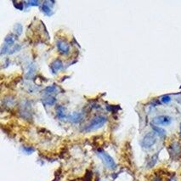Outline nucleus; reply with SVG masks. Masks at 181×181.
Wrapping results in <instances>:
<instances>
[{
    "label": "nucleus",
    "instance_id": "nucleus-22",
    "mask_svg": "<svg viewBox=\"0 0 181 181\" xmlns=\"http://www.w3.org/2000/svg\"><path fill=\"white\" fill-rule=\"evenodd\" d=\"M169 181H177V180H176L175 179H172V180H169Z\"/></svg>",
    "mask_w": 181,
    "mask_h": 181
},
{
    "label": "nucleus",
    "instance_id": "nucleus-9",
    "mask_svg": "<svg viewBox=\"0 0 181 181\" xmlns=\"http://www.w3.org/2000/svg\"><path fill=\"white\" fill-rule=\"evenodd\" d=\"M83 119V114L80 112H72L69 116V120L73 123H77Z\"/></svg>",
    "mask_w": 181,
    "mask_h": 181
},
{
    "label": "nucleus",
    "instance_id": "nucleus-19",
    "mask_svg": "<svg viewBox=\"0 0 181 181\" xmlns=\"http://www.w3.org/2000/svg\"><path fill=\"white\" fill-rule=\"evenodd\" d=\"M23 151L27 154H31L35 150L31 147H23Z\"/></svg>",
    "mask_w": 181,
    "mask_h": 181
},
{
    "label": "nucleus",
    "instance_id": "nucleus-20",
    "mask_svg": "<svg viewBox=\"0 0 181 181\" xmlns=\"http://www.w3.org/2000/svg\"><path fill=\"white\" fill-rule=\"evenodd\" d=\"M27 3H29V4L31 5V6H37V5H38L39 2H38V1H29Z\"/></svg>",
    "mask_w": 181,
    "mask_h": 181
},
{
    "label": "nucleus",
    "instance_id": "nucleus-23",
    "mask_svg": "<svg viewBox=\"0 0 181 181\" xmlns=\"http://www.w3.org/2000/svg\"><path fill=\"white\" fill-rule=\"evenodd\" d=\"M180 135H181V124H180Z\"/></svg>",
    "mask_w": 181,
    "mask_h": 181
},
{
    "label": "nucleus",
    "instance_id": "nucleus-7",
    "mask_svg": "<svg viewBox=\"0 0 181 181\" xmlns=\"http://www.w3.org/2000/svg\"><path fill=\"white\" fill-rule=\"evenodd\" d=\"M169 153L172 157H179L181 153V147L180 144L177 142L173 143L169 147Z\"/></svg>",
    "mask_w": 181,
    "mask_h": 181
},
{
    "label": "nucleus",
    "instance_id": "nucleus-18",
    "mask_svg": "<svg viewBox=\"0 0 181 181\" xmlns=\"http://www.w3.org/2000/svg\"><path fill=\"white\" fill-rule=\"evenodd\" d=\"M170 100H171V98H170V96H169V95H164V96H163V97H162V102H163V103H164V104H168V103H169V102H170Z\"/></svg>",
    "mask_w": 181,
    "mask_h": 181
},
{
    "label": "nucleus",
    "instance_id": "nucleus-12",
    "mask_svg": "<svg viewBox=\"0 0 181 181\" xmlns=\"http://www.w3.org/2000/svg\"><path fill=\"white\" fill-rule=\"evenodd\" d=\"M59 92V89L54 86V85H51L47 87L44 89V93H46L47 94H57Z\"/></svg>",
    "mask_w": 181,
    "mask_h": 181
},
{
    "label": "nucleus",
    "instance_id": "nucleus-21",
    "mask_svg": "<svg viewBox=\"0 0 181 181\" xmlns=\"http://www.w3.org/2000/svg\"><path fill=\"white\" fill-rule=\"evenodd\" d=\"M154 181H162V180L160 179V178H158V177H157L155 180H154Z\"/></svg>",
    "mask_w": 181,
    "mask_h": 181
},
{
    "label": "nucleus",
    "instance_id": "nucleus-6",
    "mask_svg": "<svg viewBox=\"0 0 181 181\" xmlns=\"http://www.w3.org/2000/svg\"><path fill=\"white\" fill-rule=\"evenodd\" d=\"M54 3L52 1H44L40 9L46 14V15H52L53 14V10H52V6Z\"/></svg>",
    "mask_w": 181,
    "mask_h": 181
},
{
    "label": "nucleus",
    "instance_id": "nucleus-11",
    "mask_svg": "<svg viewBox=\"0 0 181 181\" xmlns=\"http://www.w3.org/2000/svg\"><path fill=\"white\" fill-rule=\"evenodd\" d=\"M56 115H57V117H58L60 119H61V120H63V119L66 118V108H65L64 106H60L56 109Z\"/></svg>",
    "mask_w": 181,
    "mask_h": 181
},
{
    "label": "nucleus",
    "instance_id": "nucleus-3",
    "mask_svg": "<svg viewBox=\"0 0 181 181\" xmlns=\"http://www.w3.org/2000/svg\"><path fill=\"white\" fill-rule=\"evenodd\" d=\"M157 142V134L155 133H148L145 135L141 141V146L145 149L151 148Z\"/></svg>",
    "mask_w": 181,
    "mask_h": 181
},
{
    "label": "nucleus",
    "instance_id": "nucleus-10",
    "mask_svg": "<svg viewBox=\"0 0 181 181\" xmlns=\"http://www.w3.org/2000/svg\"><path fill=\"white\" fill-rule=\"evenodd\" d=\"M15 39H16L15 34H9V35L5 37V39H4V43H3V44H5V45L10 47V46H12V45L14 44Z\"/></svg>",
    "mask_w": 181,
    "mask_h": 181
},
{
    "label": "nucleus",
    "instance_id": "nucleus-4",
    "mask_svg": "<svg viewBox=\"0 0 181 181\" xmlns=\"http://www.w3.org/2000/svg\"><path fill=\"white\" fill-rule=\"evenodd\" d=\"M172 118L169 116H157L152 119V123L157 126H168L171 124Z\"/></svg>",
    "mask_w": 181,
    "mask_h": 181
},
{
    "label": "nucleus",
    "instance_id": "nucleus-17",
    "mask_svg": "<svg viewBox=\"0 0 181 181\" xmlns=\"http://www.w3.org/2000/svg\"><path fill=\"white\" fill-rule=\"evenodd\" d=\"M33 75H34V67H33V66H31V67L29 68V71H28V72L26 73V77H27V78H31V77H33Z\"/></svg>",
    "mask_w": 181,
    "mask_h": 181
},
{
    "label": "nucleus",
    "instance_id": "nucleus-15",
    "mask_svg": "<svg viewBox=\"0 0 181 181\" xmlns=\"http://www.w3.org/2000/svg\"><path fill=\"white\" fill-rule=\"evenodd\" d=\"M157 158H158V154H156L155 156H153L148 163V168H152L157 163Z\"/></svg>",
    "mask_w": 181,
    "mask_h": 181
},
{
    "label": "nucleus",
    "instance_id": "nucleus-1",
    "mask_svg": "<svg viewBox=\"0 0 181 181\" xmlns=\"http://www.w3.org/2000/svg\"><path fill=\"white\" fill-rule=\"evenodd\" d=\"M107 121V118L104 116H98L96 117H94L88 126H86L85 130L87 132H90V131H94L96 129H99L100 128H102L106 123Z\"/></svg>",
    "mask_w": 181,
    "mask_h": 181
},
{
    "label": "nucleus",
    "instance_id": "nucleus-13",
    "mask_svg": "<svg viewBox=\"0 0 181 181\" xmlns=\"http://www.w3.org/2000/svg\"><path fill=\"white\" fill-rule=\"evenodd\" d=\"M152 129L154 130L155 134L161 136V137H164L166 136V131L162 129V128H159V127H157V126H152Z\"/></svg>",
    "mask_w": 181,
    "mask_h": 181
},
{
    "label": "nucleus",
    "instance_id": "nucleus-16",
    "mask_svg": "<svg viewBox=\"0 0 181 181\" xmlns=\"http://www.w3.org/2000/svg\"><path fill=\"white\" fill-rule=\"evenodd\" d=\"M14 31L15 35H17V36L20 35L21 32H22V26H21V25L20 24H15V26L14 27Z\"/></svg>",
    "mask_w": 181,
    "mask_h": 181
},
{
    "label": "nucleus",
    "instance_id": "nucleus-5",
    "mask_svg": "<svg viewBox=\"0 0 181 181\" xmlns=\"http://www.w3.org/2000/svg\"><path fill=\"white\" fill-rule=\"evenodd\" d=\"M56 46L57 49L59 50V52L62 54H68L70 52V46L67 43H66L63 40H58L56 43Z\"/></svg>",
    "mask_w": 181,
    "mask_h": 181
},
{
    "label": "nucleus",
    "instance_id": "nucleus-2",
    "mask_svg": "<svg viewBox=\"0 0 181 181\" xmlns=\"http://www.w3.org/2000/svg\"><path fill=\"white\" fill-rule=\"evenodd\" d=\"M97 153H98V156L100 157V159L103 161L104 164H105L109 169L113 170V169H115L117 168V164H116L115 161L113 160V158H112L108 153H106V151H102V150L98 151Z\"/></svg>",
    "mask_w": 181,
    "mask_h": 181
},
{
    "label": "nucleus",
    "instance_id": "nucleus-14",
    "mask_svg": "<svg viewBox=\"0 0 181 181\" xmlns=\"http://www.w3.org/2000/svg\"><path fill=\"white\" fill-rule=\"evenodd\" d=\"M55 101H56V99L54 98V96H52V95H49L43 99V102L48 106H53L55 103Z\"/></svg>",
    "mask_w": 181,
    "mask_h": 181
},
{
    "label": "nucleus",
    "instance_id": "nucleus-8",
    "mask_svg": "<svg viewBox=\"0 0 181 181\" xmlns=\"http://www.w3.org/2000/svg\"><path fill=\"white\" fill-rule=\"evenodd\" d=\"M63 67V63L60 60H55L50 66V70L52 73H57L60 70H61Z\"/></svg>",
    "mask_w": 181,
    "mask_h": 181
}]
</instances>
